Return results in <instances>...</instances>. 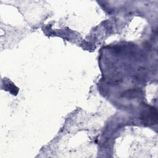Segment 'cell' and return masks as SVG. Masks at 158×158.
<instances>
[{"mask_svg":"<svg viewBox=\"0 0 158 158\" xmlns=\"http://www.w3.org/2000/svg\"><path fill=\"white\" fill-rule=\"evenodd\" d=\"M141 120L143 123L147 125L156 124L157 120V113L156 108L149 107L144 110L141 114Z\"/></svg>","mask_w":158,"mask_h":158,"instance_id":"cell-1","label":"cell"}]
</instances>
